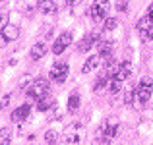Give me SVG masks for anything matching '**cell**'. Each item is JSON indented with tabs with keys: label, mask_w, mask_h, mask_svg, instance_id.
Wrapping results in <instances>:
<instances>
[{
	"label": "cell",
	"mask_w": 153,
	"mask_h": 145,
	"mask_svg": "<svg viewBox=\"0 0 153 145\" xmlns=\"http://www.w3.org/2000/svg\"><path fill=\"white\" fill-rule=\"evenodd\" d=\"M66 78H68V64L66 62L54 64V66H52V70H51V81L64 83V81H66Z\"/></svg>",
	"instance_id": "5b68a950"
},
{
	"label": "cell",
	"mask_w": 153,
	"mask_h": 145,
	"mask_svg": "<svg viewBox=\"0 0 153 145\" xmlns=\"http://www.w3.org/2000/svg\"><path fill=\"white\" fill-rule=\"evenodd\" d=\"M49 87H51V83L47 81V79H43V78H39V79H35L33 83L29 85V89H27V95L31 97V99H43L45 95H49Z\"/></svg>",
	"instance_id": "3957f363"
},
{
	"label": "cell",
	"mask_w": 153,
	"mask_h": 145,
	"mask_svg": "<svg viewBox=\"0 0 153 145\" xmlns=\"http://www.w3.org/2000/svg\"><path fill=\"white\" fill-rule=\"evenodd\" d=\"M95 43H99V35L91 33V35H87V37H83L82 41H79V45H78V50H79V52H87L91 47L95 45Z\"/></svg>",
	"instance_id": "7c38bea8"
},
{
	"label": "cell",
	"mask_w": 153,
	"mask_h": 145,
	"mask_svg": "<svg viewBox=\"0 0 153 145\" xmlns=\"http://www.w3.org/2000/svg\"><path fill=\"white\" fill-rule=\"evenodd\" d=\"M116 134H118V122H116L114 118H108V120H105L101 126H99L97 139H101L103 143H111L112 139L116 138Z\"/></svg>",
	"instance_id": "6da1fadb"
},
{
	"label": "cell",
	"mask_w": 153,
	"mask_h": 145,
	"mask_svg": "<svg viewBox=\"0 0 153 145\" xmlns=\"http://www.w3.org/2000/svg\"><path fill=\"white\" fill-rule=\"evenodd\" d=\"M0 145H10V134L6 128L2 130V135H0Z\"/></svg>",
	"instance_id": "d4e9b609"
},
{
	"label": "cell",
	"mask_w": 153,
	"mask_h": 145,
	"mask_svg": "<svg viewBox=\"0 0 153 145\" xmlns=\"http://www.w3.org/2000/svg\"><path fill=\"white\" fill-rule=\"evenodd\" d=\"M79 4V0H66V6L68 8H76Z\"/></svg>",
	"instance_id": "4316f807"
},
{
	"label": "cell",
	"mask_w": 153,
	"mask_h": 145,
	"mask_svg": "<svg viewBox=\"0 0 153 145\" xmlns=\"http://www.w3.org/2000/svg\"><path fill=\"white\" fill-rule=\"evenodd\" d=\"M8 103H10V95H4V97H2V107L6 108V107H8Z\"/></svg>",
	"instance_id": "83f0119b"
},
{
	"label": "cell",
	"mask_w": 153,
	"mask_h": 145,
	"mask_svg": "<svg viewBox=\"0 0 153 145\" xmlns=\"http://www.w3.org/2000/svg\"><path fill=\"white\" fill-rule=\"evenodd\" d=\"M116 25H118V21H116V18H107L103 23V29L105 31H114Z\"/></svg>",
	"instance_id": "44dd1931"
},
{
	"label": "cell",
	"mask_w": 153,
	"mask_h": 145,
	"mask_svg": "<svg viewBox=\"0 0 153 145\" xmlns=\"http://www.w3.org/2000/svg\"><path fill=\"white\" fill-rule=\"evenodd\" d=\"M78 143H79V124H76L64 134V145H78Z\"/></svg>",
	"instance_id": "ba28073f"
},
{
	"label": "cell",
	"mask_w": 153,
	"mask_h": 145,
	"mask_svg": "<svg viewBox=\"0 0 153 145\" xmlns=\"http://www.w3.org/2000/svg\"><path fill=\"white\" fill-rule=\"evenodd\" d=\"M153 27V19L149 18V16H143L142 19H140L138 23H136V29L142 33V31H147V29H151Z\"/></svg>",
	"instance_id": "e0dca14e"
},
{
	"label": "cell",
	"mask_w": 153,
	"mask_h": 145,
	"mask_svg": "<svg viewBox=\"0 0 153 145\" xmlns=\"http://www.w3.org/2000/svg\"><path fill=\"white\" fill-rule=\"evenodd\" d=\"M54 107V99H51L49 95H45L43 99H39L37 101V110L39 112H47L49 108H52Z\"/></svg>",
	"instance_id": "2e32d148"
},
{
	"label": "cell",
	"mask_w": 153,
	"mask_h": 145,
	"mask_svg": "<svg viewBox=\"0 0 153 145\" xmlns=\"http://www.w3.org/2000/svg\"><path fill=\"white\" fill-rule=\"evenodd\" d=\"M19 37V27L14 25V23H6L2 27V41L4 43H10V41H16Z\"/></svg>",
	"instance_id": "52a82bcc"
},
{
	"label": "cell",
	"mask_w": 153,
	"mask_h": 145,
	"mask_svg": "<svg viewBox=\"0 0 153 145\" xmlns=\"http://www.w3.org/2000/svg\"><path fill=\"white\" fill-rule=\"evenodd\" d=\"M140 35H142V41L143 43H151L153 41V27H151V29H147V31H142Z\"/></svg>",
	"instance_id": "cb8c5ba5"
},
{
	"label": "cell",
	"mask_w": 153,
	"mask_h": 145,
	"mask_svg": "<svg viewBox=\"0 0 153 145\" xmlns=\"http://www.w3.org/2000/svg\"><path fill=\"white\" fill-rule=\"evenodd\" d=\"M108 89H111L112 95H116L120 89H122V81H120V79H116V78H111V81H108Z\"/></svg>",
	"instance_id": "ffe728a7"
},
{
	"label": "cell",
	"mask_w": 153,
	"mask_h": 145,
	"mask_svg": "<svg viewBox=\"0 0 153 145\" xmlns=\"http://www.w3.org/2000/svg\"><path fill=\"white\" fill-rule=\"evenodd\" d=\"M130 74H132V64H130V62H122V64L118 66V72H116L114 78L120 79V81H126V79L130 78Z\"/></svg>",
	"instance_id": "4fadbf2b"
},
{
	"label": "cell",
	"mask_w": 153,
	"mask_h": 145,
	"mask_svg": "<svg viewBox=\"0 0 153 145\" xmlns=\"http://www.w3.org/2000/svg\"><path fill=\"white\" fill-rule=\"evenodd\" d=\"M112 41H108V39H99L97 43V52L101 58H108V56L112 54Z\"/></svg>",
	"instance_id": "8fae6325"
},
{
	"label": "cell",
	"mask_w": 153,
	"mask_h": 145,
	"mask_svg": "<svg viewBox=\"0 0 153 145\" xmlns=\"http://www.w3.org/2000/svg\"><path fill=\"white\" fill-rule=\"evenodd\" d=\"M151 93H153V81L149 78H142L140 83L136 85V99L140 103H147L151 99Z\"/></svg>",
	"instance_id": "277c9868"
},
{
	"label": "cell",
	"mask_w": 153,
	"mask_h": 145,
	"mask_svg": "<svg viewBox=\"0 0 153 145\" xmlns=\"http://www.w3.org/2000/svg\"><path fill=\"white\" fill-rule=\"evenodd\" d=\"M126 8H128L126 0H116V10L118 12H126Z\"/></svg>",
	"instance_id": "484cf974"
},
{
	"label": "cell",
	"mask_w": 153,
	"mask_h": 145,
	"mask_svg": "<svg viewBox=\"0 0 153 145\" xmlns=\"http://www.w3.org/2000/svg\"><path fill=\"white\" fill-rule=\"evenodd\" d=\"M147 16H149V18L153 19V4H151V6H149V10H147Z\"/></svg>",
	"instance_id": "f1b7e54d"
},
{
	"label": "cell",
	"mask_w": 153,
	"mask_h": 145,
	"mask_svg": "<svg viewBox=\"0 0 153 145\" xmlns=\"http://www.w3.org/2000/svg\"><path fill=\"white\" fill-rule=\"evenodd\" d=\"M45 54H47V45H45V43H37V45H33V48H31V58H33V60L45 58Z\"/></svg>",
	"instance_id": "9a60e30c"
},
{
	"label": "cell",
	"mask_w": 153,
	"mask_h": 145,
	"mask_svg": "<svg viewBox=\"0 0 153 145\" xmlns=\"http://www.w3.org/2000/svg\"><path fill=\"white\" fill-rule=\"evenodd\" d=\"M108 10H111V2H108V0H93L89 14H91V18H93V21L101 23V21L107 19Z\"/></svg>",
	"instance_id": "7a4b0ae2"
},
{
	"label": "cell",
	"mask_w": 153,
	"mask_h": 145,
	"mask_svg": "<svg viewBox=\"0 0 153 145\" xmlns=\"http://www.w3.org/2000/svg\"><path fill=\"white\" fill-rule=\"evenodd\" d=\"M29 112H31V108H29V104H23V107H19V108H16L14 112H12V122H25L27 118H29Z\"/></svg>",
	"instance_id": "30bf717a"
},
{
	"label": "cell",
	"mask_w": 153,
	"mask_h": 145,
	"mask_svg": "<svg viewBox=\"0 0 153 145\" xmlns=\"http://www.w3.org/2000/svg\"><path fill=\"white\" fill-rule=\"evenodd\" d=\"M78 108H79V95L74 93V95H70V99H68V110L76 112Z\"/></svg>",
	"instance_id": "d6986e66"
},
{
	"label": "cell",
	"mask_w": 153,
	"mask_h": 145,
	"mask_svg": "<svg viewBox=\"0 0 153 145\" xmlns=\"http://www.w3.org/2000/svg\"><path fill=\"white\" fill-rule=\"evenodd\" d=\"M99 60H101V56H99V54H93V56H89V58L85 60V64H83L82 72H83V74H89V72H93L95 68L99 66Z\"/></svg>",
	"instance_id": "5bb4252c"
},
{
	"label": "cell",
	"mask_w": 153,
	"mask_h": 145,
	"mask_svg": "<svg viewBox=\"0 0 153 145\" xmlns=\"http://www.w3.org/2000/svg\"><path fill=\"white\" fill-rule=\"evenodd\" d=\"M2 2H4V0H2Z\"/></svg>",
	"instance_id": "f546056e"
},
{
	"label": "cell",
	"mask_w": 153,
	"mask_h": 145,
	"mask_svg": "<svg viewBox=\"0 0 153 145\" xmlns=\"http://www.w3.org/2000/svg\"><path fill=\"white\" fill-rule=\"evenodd\" d=\"M108 81H111V78H108V75H107V74L103 72V74H101V75L97 78V81H95V87H93V89H95V91L99 93V91H103L105 87H108Z\"/></svg>",
	"instance_id": "ac0fdd59"
},
{
	"label": "cell",
	"mask_w": 153,
	"mask_h": 145,
	"mask_svg": "<svg viewBox=\"0 0 153 145\" xmlns=\"http://www.w3.org/2000/svg\"><path fill=\"white\" fill-rule=\"evenodd\" d=\"M72 37H74L72 31H64V33L54 41V45H52V52H54V54H62V52L66 50V47H70Z\"/></svg>",
	"instance_id": "8992f818"
},
{
	"label": "cell",
	"mask_w": 153,
	"mask_h": 145,
	"mask_svg": "<svg viewBox=\"0 0 153 145\" xmlns=\"http://www.w3.org/2000/svg\"><path fill=\"white\" fill-rule=\"evenodd\" d=\"M45 139H47V143L54 145V143H56V139H58V134H56L54 130H49V132H47V135H45Z\"/></svg>",
	"instance_id": "603a6c76"
},
{
	"label": "cell",
	"mask_w": 153,
	"mask_h": 145,
	"mask_svg": "<svg viewBox=\"0 0 153 145\" xmlns=\"http://www.w3.org/2000/svg\"><path fill=\"white\" fill-rule=\"evenodd\" d=\"M134 99H136V87H134V89H126V93H124V103L130 104Z\"/></svg>",
	"instance_id": "7402d4cb"
},
{
	"label": "cell",
	"mask_w": 153,
	"mask_h": 145,
	"mask_svg": "<svg viewBox=\"0 0 153 145\" xmlns=\"http://www.w3.org/2000/svg\"><path fill=\"white\" fill-rule=\"evenodd\" d=\"M37 10L45 16H52V14H56L58 6H56L52 0H37Z\"/></svg>",
	"instance_id": "9c48e42d"
}]
</instances>
